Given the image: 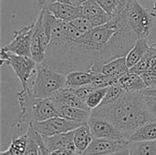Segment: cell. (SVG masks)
Masks as SVG:
<instances>
[{"instance_id":"cb8c5ba5","label":"cell","mask_w":156,"mask_h":155,"mask_svg":"<svg viewBox=\"0 0 156 155\" xmlns=\"http://www.w3.org/2000/svg\"><path fill=\"white\" fill-rule=\"evenodd\" d=\"M93 79L90 85H91L94 89H102L108 88L114 84L118 83L119 79L116 77L106 75L102 72H92Z\"/></svg>"},{"instance_id":"5b68a950","label":"cell","mask_w":156,"mask_h":155,"mask_svg":"<svg viewBox=\"0 0 156 155\" xmlns=\"http://www.w3.org/2000/svg\"><path fill=\"white\" fill-rule=\"evenodd\" d=\"M0 64L2 67L7 65L12 68L19 79L23 90L30 88L29 80L31 79L37 64L32 58L17 55L2 48L0 52Z\"/></svg>"},{"instance_id":"9a60e30c","label":"cell","mask_w":156,"mask_h":155,"mask_svg":"<svg viewBox=\"0 0 156 155\" xmlns=\"http://www.w3.org/2000/svg\"><path fill=\"white\" fill-rule=\"evenodd\" d=\"M118 84L125 91L129 92H141L147 89V86L142 77L130 71L119 79Z\"/></svg>"},{"instance_id":"e575fe53","label":"cell","mask_w":156,"mask_h":155,"mask_svg":"<svg viewBox=\"0 0 156 155\" xmlns=\"http://www.w3.org/2000/svg\"><path fill=\"white\" fill-rule=\"evenodd\" d=\"M48 0H36V2H37V6L40 8V9H42L46 5H47V2H48Z\"/></svg>"},{"instance_id":"2e32d148","label":"cell","mask_w":156,"mask_h":155,"mask_svg":"<svg viewBox=\"0 0 156 155\" xmlns=\"http://www.w3.org/2000/svg\"><path fill=\"white\" fill-rule=\"evenodd\" d=\"M74 144L79 153H83L93 140L88 122L83 123L74 131Z\"/></svg>"},{"instance_id":"d6986e66","label":"cell","mask_w":156,"mask_h":155,"mask_svg":"<svg viewBox=\"0 0 156 155\" xmlns=\"http://www.w3.org/2000/svg\"><path fill=\"white\" fill-rule=\"evenodd\" d=\"M129 69H130L128 68L126 63V57L123 56L104 64L101 68V72L120 79L122 76L129 72Z\"/></svg>"},{"instance_id":"83f0119b","label":"cell","mask_w":156,"mask_h":155,"mask_svg":"<svg viewBox=\"0 0 156 155\" xmlns=\"http://www.w3.org/2000/svg\"><path fill=\"white\" fill-rule=\"evenodd\" d=\"M141 94L148 110L156 118V88H147Z\"/></svg>"},{"instance_id":"1f68e13d","label":"cell","mask_w":156,"mask_h":155,"mask_svg":"<svg viewBox=\"0 0 156 155\" xmlns=\"http://www.w3.org/2000/svg\"><path fill=\"white\" fill-rule=\"evenodd\" d=\"M140 76L145 82L147 88H156V73L148 69L146 72L143 73Z\"/></svg>"},{"instance_id":"52a82bcc","label":"cell","mask_w":156,"mask_h":155,"mask_svg":"<svg viewBox=\"0 0 156 155\" xmlns=\"http://www.w3.org/2000/svg\"><path fill=\"white\" fill-rule=\"evenodd\" d=\"M35 29V22L15 30L11 41L2 48L15 54L31 58V41Z\"/></svg>"},{"instance_id":"6da1fadb","label":"cell","mask_w":156,"mask_h":155,"mask_svg":"<svg viewBox=\"0 0 156 155\" xmlns=\"http://www.w3.org/2000/svg\"><path fill=\"white\" fill-rule=\"evenodd\" d=\"M131 1L120 0L107 23L95 26L84 35L81 42L96 59L90 72H101L104 64L126 56L138 39L128 21Z\"/></svg>"},{"instance_id":"5bb4252c","label":"cell","mask_w":156,"mask_h":155,"mask_svg":"<svg viewBox=\"0 0 156 155\" xmlns=\"http://www.w3.org/2000/svg\"><path fill=\"white\" fill-rule=\"evenodd\" d=\"M52 97L55 100L57 108L58 106H68V107H75V108L90 110L88 106L86 105V102L80 98H79L72 91L70 88L64 87L58 91H57Z\"/></svg>"},{"instance_id":"d6a6232c","label":"cell","mask_w":156,"mask_h":155,"mask_svg":"<svg viewBox=\"0 0 156 155\" xmlns=\"http://www.w3.org/2000/svg\"><path fill=\"white\" fill-rule=\"evenodd\" d=\"M79 153L76 151H71V150H67V149H60V150H56L50 153L49 155H78Z\"/></svg>"},{"instance_id":"277c9868","label":"cell","mask_w":156,"mask_h":155,"mask_svg":"<svg viewBox=\"0 0 156 155\" xmlns=\"http://www.w3.org/2000/svg\"><path fill=\"white\" fill-rule=\"evenodd\" d=\"M30 90L37 98H48L66 86V75L46 63L37 64ZM30 79V80H31Z\"/></svg>"},{"instance_id":"7a4b0ae2","label":"cell","mask_w":156,"mask_h":155,"mask_svg":"<svg viewBox=\"0 0 156 155\" xmlns=\"http://www.w3.org/2000/svg\"><path fill=\"white\" fill-rule=\"evenodd\" d=\"M91 115L108 120L129 141L142 126L156 120L148 110L141 92L129 91H124L113 103L92 110Z\"/></svg>"},{"instance_id":"8992f818","label":"cell","mask_w":156,"mask_h":155,"mask_svg":"<svg viewBox=\"0 0 156 155\" xmlns=\"http://www.w3.org/2000/svg\"><path fill=\"white\" fill-rule=\"evenodd\" d=\"M156 14L144 7L137 0H132L128 9V21L138 38L148 39L152 34Z\"/></svg>"},{"instance_id":"f35d334b","label":"cell","mask_w":156,"mask_h":155,"mask_svg":"<svg viewBox=\"0 0 156 155\" xmlns=\"http://www.w3.org/2000/svg\"><path fill=\"white\" fill-rule=\"evenodd\" d=\"M154 1V10L156 12V0H153Z\"/></svg>"},{"instance_id":"ffe728a7","label":"cell","mask_w":156,"mask_h":155,"mask_svg":"<svg viewBox=\"0 0 156 155\" xmlns=\"http://www.w3.org/2000/svg\"><path fill=\"white\" fill-rule=\"evenodd\" d=\"M93 79V73L89 71L77 70L66 75V86L68 88H79L90 85Z\"/></svg>"},{"instance_id":"7402d4cb","label":"cell","mask_w":156,"mask_h":155,"mask_svg":"<svg viewBox=\"0 0 156 155\" xmlns=\"http://www.w3.org/2000/svg\"><path fill=\"white\" fill-rule=\"evenodd\" d=\"M154 62H156V44L150 46V48L148 49L146 54L138 63L131 68L129 71L138 75H142L143 73L146 72Z\"/></svg>"},{"instance_id":"603a6c76","label":"cell","mask_w":156,"mask_h":155,"mask_svg":"<svg viewBox=\"0 0 156 155\" xmlns=\"http://www.w3.org/2000/svg\"><path fill=\"white\" fill-rule=\"evenodd\" d=\"M156 140V120L149 122L137 130L130 141H154Z\"/></svg>"},{"instance_id":"484cf974","label":"cell","mask_w":156,"mask_h":155,"mask_svg":"<svg viewBox=\"0 0 156 155\" xmlns=\"http://www.w3.org/2000/svg\"><path fill=\"white\" fill-rule=\"evenodd\" d=\"M109 88V87H108ZM108 88H102V89H96L94 90L90 94V96L87 98L86 100V105L88 106V108L92 111L96 108H98L101 103L102 102L104 97H105V94L107 92V90Z\"/></svg>"},{"instance_id":"4316f807","label":"cell","mask_w":156,"mask_h":155,"mask_svg":"<svg viewBox=\"0 0 156 155\" xmlns=\"http://www.w3.org/2000/svg\"><path fill=\"white\" fill-rule=\"evenodd\" d=\"M125 90L117 83L114 84L112 86H110L107 90V92L105 94V97L102 100V102L101 103L100 106H106L109 104L113 103L114 101H116L124 92ZM99 106V107H100Z\"/></svg>"},{"instance_id":"4fadbf2b","label":"cell","mask_w":156,"mask_h":155,"mask_svg":"<svg viewBox=\"0 0 156 155\" xmlns=\"http://www.w3.org/2000/svg\"><path fill=\"white\" fill-rule=\"evenodd\" d=\"M80 6L82 9V16L91 21L95 26L103 25L111 19V15L94 0H88L81 4Z\"/></svg>"},{"instance_id":"f546056e","label":"cell","mask_w":156,"mask_h":155,"mask_svg":"<svg viewBox=\"0 0 156 155\" xmlns=\"http://www.w3.org/2000/svg\"><path fill=\"white\" fill-rule=\"evenodd\" d=\"M72 91L79 97L80 98L81 100H83L84 101H86L87 98L90 96V94L96 89H94L91 85H86V86H82V87H79V88H75V89H72Z\"/></svg>"},{"instance_id":"60d3db41","label":"cell","mask_w":156,"mask_h":155,"mask_svg":"<svg viewBox=\"0 0 156 155\" xmlns=\"http://www.w3.org/2000/svg\"><path fill=\"white\" fill-rule=\"evenodd\" d=\"M39 155H42V153H41V151H40V154Z\"/></svg>"},{"instance_id":"8d00e7d4","label":"cell","mask_w":156,"mask_h":155,"mask_svg":"<svg viewBox=\"0 0 156 155\" xmlns=\"http://www.w3.org/2000/svg\"><path fill=\"white\" fill-rule=\"evenodd\" d=\"M60 3H66V4H72V0H55Z\"/></svg>"},{"instance_id":"44dd1931","label":"cell","mask_w":156,"mask_h":155,"mask_svg":"<svg viewBox=\"0 0 156 155\" xmlns=\"http://www.w3.org/2000/svg\"><path fill=\"white\" fill-rule=\"evenodd\" d=\"M128 150L130 155H156V140L130 141Z\"/></svg>"},{"instance_id":"9c48e42d","label":"cell","mask_w":156,"mask_h":155,"mask_svg":"<svg viewBox=\"0 0 156 155\" xmlns=\"http://www.w3.org/2000/svg\"><path fill=\"white\" fill-rule=\"evenodd\" d=\"M130 141L126 139H94L83 153L84 155H106L128 148Z\"/></svg>"},{"instance_id":"3957f363","label":"cell","mask_w":156,"mask_h":155,"mask_svg":"<svg viewBox=\"0 0 156 155\" xmlns=\"http://www.w3.org/2000/svg\"><path fill=\"white\" fill-rule=\"evenodd\" d=\"M20 108L18 120L15 125L20 134L27 133L28 128L39 122L58 116L54 98H37L30 88L21 90L16 94Z\"/></svg>"},{"instance_id":"d590c367","label":"cell","mask_w":156,"mask_h":155,"mask_svg":"<svg viewBox=\"0 0 156 155\" xmlns=\"http://www.w3.org/2000/svg\"><path fill=\"white\" fill-rule=\"evenodd\" d=\"M149 70H151L152 72H154V73H156V62H154V63L150 67Z\"/></svg>"},{"instance_id":"ba28073f","label":"cell","mask_w":156,"mask_h":155,"mask_svg":"<svg viewBox=\"0 0 156 155\" xmlns=\"http://www.w3.org/2000/svg\"><path fill=\"white\" fill-rule=\"evenodd\" d=\"M83 123L70 121L60 116L52 117L43 122L33 124L34 128L43 136H52L55 134L69 132L76 130Z\"/></svg>"},{"instance_id":"74e56055","label":"cell","mask_w":156,"mask_h":155,"mask_svg":"<svg viewBox=\"0 0 156 155\" xmlns=\"http://www.w3.org/2000/svg\"><path fill=\"white\" fill-rule=\"evenodd\" d=\"M0 155H11V153H9L8 150H6V151H4V152H1Z\"/></svg>"},{"instance_id":"30bf717a","label":"cell","mask_w":156,"mask_h":155,"mask_svg":"<svg viewBox=\"0 0 156 155\" xmlns=\"http://www.w3.org/2000/svg\"><path fill=\"white\" fill-rule=\"evenodd\" d=\"M88 124L90 128L94 139H101V138L125 139L119 132V131L114 127V125L105 118L91 115L88 122Z\"/></svg>"},{"instance_id":"8fae6325","label":"cell","mask_w":156,"mask_h":155,"mask_svg":"<svg viewBox=\"0 0 156 155\" xmlns=\"http://www.w3.org/2000/svg\"><path fill=\"white\" fill-rule=\"evenodd\" d=\"M43 8L50 12L56 18L66 22H71L72 20L82 16L81 6L73 4H66L55 1L46 5Z\"/></svg>"},{"instance_id":"ac0fdd59","label":"cell","mask_w":156,"mask_h":155,"mask_svg":"<svg viewBox=\"0 0 156 155\" xmlns=\"http://www.w3.org/2000/svg\"><path fill=\"white\" fill-rule=\"evenodd\" d=\"M149 48H150V45L148 43V39L138 38L135 44L133 45V47L125 56L128 68L131 69L136 63H138L142 59V58L146 54Z\"/></svg>"},{"instance_id":"4dcf8cb0","label":"cell","mask_w":156,"mask_h":155,"mask_svg":"<svg viewBox=\"0 0 156 155\" xmlns=\"http://www.w3.org/2000/svg\"><path fill=\"white\" fill-rule=\"evenodd\" d=\"M40 154V147L36 141H34L29 135L27 144V149L24 155H39Z\"/></svg>"},{"instance_id":"7c38bea8","label":"cell","mask_w":156,"mask_h":155,"mask_svg":"<svg viewBox=\"0 0 156 155\" xmlns=\"http://www.w3.org/2000/svg\"><path fill=\"white\" fill-rule=\"evenodd\" d=\"M75 131V130H74ZM74 131L55 134L52 136H43L44 145L46 149L51 153L56 150L67 149L71 151H76V147L74 144Z\"/></svg>"},{"instance_id":"d4e9b609","label":"cell","mask_w":156,"mask_h":155,"mask_svg":"<svg viewBox=\"0 0 156 155\" xmlns=\"http://www.w3.org/2000/svg\"><path fill=\"white\" fill-rule=\"evenodd\" d=\"M27 140H28L27 133L20 134L19 136H16L12 139L7 150L9 151L11 155H24L27 149Z\"/></svg>"},{"instance_id":"e0dca14e","label":"cell","mask_w":156,"mask_h":155,"mask_svg":"<svg viewBox=\"0 0 156 155\" xmlns=\"http://www.w3.org/2000/svg\"><path fill=\"white\" fill-rule=\"evenodd\" d=\"M58 116L60 117L81 123L88 122L91 116V111L90 110L75 108V107H68V106H58Z\"/></svg>"},{"instance_id":"ab89813d","label":"cell","mask_w":156,"mask_h":155,"mask_svg":"<svg viewBox=\"0 0 156 155\" xmlns=\"http://www.w3.org/2000/svg\"><path fill=\"white\" fill-rule=\"evenodd\" d=\"M78 155H84V154H83V153H79Z\"/></svg>"},{"instance_id":"f1b7e54d","label":"cell","mask_w":156,"mask_h":155,"mask_svg":"<svg viewBox=\"0 0 156 155\" xmlns=\"http://www.w3.org/2000/svg\"><path fill=\"white\" fill-rule=\"evenodd\" d=\"M70 24H72L74 26H76L78 29H80V31L84 32V33H87L89 32L90 30H91L92 28L95 27V26L91 23V21H90L86 16H79L78 18L72 20L71 22H69Z\"/></svg>"},{"instance_id":"836d02e7","label":"cell","mask_w":156,"mask_h":155,"mask_svg":"<svg viewBox=\"0 0 156 155\" xmlns=\"http://www.w3.org/2000/svg\"><path fill=\"white\" fill-rule=\"evenodd\" d=\"M106 155H130L129 154V150L128 148L126 149H123V150H121V151H118V152H115V153H110V154Z\"/></svg>"}]
</instances>
